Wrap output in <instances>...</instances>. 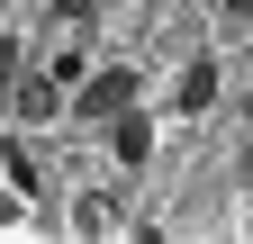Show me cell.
<instances>
[{
	"label": "cell",
	"instance_id": "obj_4",
	"mask_svg": "<svg viewBox=\"0 0 253 244\" xmlns=\"http://www.w3.org/2000/svg\"><path fill=\"white\" fill-rule=\"evenodd\" d=\"M9 73H18V54H9V45H0V100H9Z\"/></svg>",
	"mask_w": 253,
	"mask_h": 244
},
{
	"label": "cell",
	"instance_id": "obj_2",
	"mask_svg": "<svg viewBox=\"0 0 253 244\" xmlns=\"http://www.w3.org/2000/svg\"><path fill=\"white\" fill-rule=\"evenodd\" d=\"M109 154H118V163H145V154H154V127H145L136 109H118V118H109Z\"/></svg>",
	"mask_w": 253,
	"mask_h": 244
},
{
	"label": "cell",
	"instance_id": "obj_3",
	"mask_svg": "<svg viewBox=\"0 0 253 244\" xmlns=\"http://www.w3.org/2000/svg\"><path fill=\"white\" fill-rule=\"evenodd\" d=\"M208 100H217V64H208V54H190V64H181V100H172V109H181V118H199Z\"/></svg>",
	"mask_w": 253,
	"mask_h": 244
},
{
	"label": "cell",
	"instance_id": "obj_5",
	"mask_svg": "<svg viewBox=\"0 0 253 244\" xmlns=\"http://www.w3.org/2000/svg\"><path fill=\"white\" fill-rule=\"evenodd\" d=\"M226 18H235V27H253V0H226Z\"/></svg>",
	"mask_w": 253,
	"mask_h": 244
},
{
	"label": "cell",
	"instance_id": "obj_1",
	"mask_svg": "<svg viewBox=\"0 0 253 244\" xmlns=\"http://www.w3.org/2000/svg\"><path fill=\"white\" fill-rule=\"evenodd\" d=\"M73 109H82V118H118V109H136V73H126V64H100V73H82Z\"/></svg>",
	"mask_w": 253,
	"mask_h": 244
}]
</instances>
